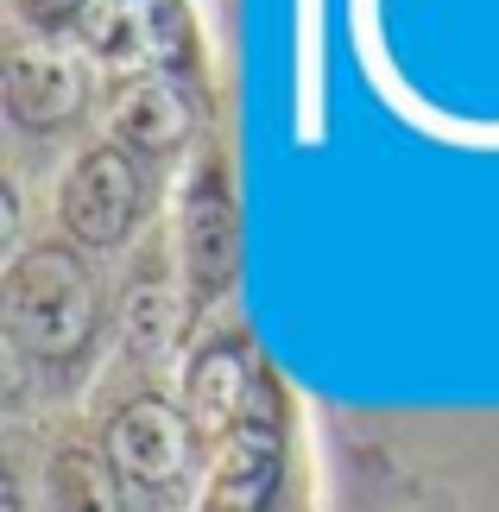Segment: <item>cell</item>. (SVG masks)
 <instances>
[{
    "instance_id": "6da1fadb",
    "label": "cell",
    "mask_w": 499,
    "mask_h": 512,
    "mask_svg": "<svg viewBox=\"0 0 499 512\" xmlns=\"http://www.w3.org/2000/svg\"><path fill=\"white\" fill-rule=\"evenodd\" d=\"M0 317H7L13 361L64 380L95 354L102 336V285L70 241H32L7 260L0 279Z\"/></svg>"
},
{
    "instance_id": "5b68a950",
    "label": "cell",
    "mask_w": 499,
    "mask_h": 512,
    "mask_svg": "<svg viewBox=\"0 0 499 512\" xmlns=\"http://www.w3.org/2000/svg\"><path fill=\"white\" fill-rule=\"evenodd\" d=\"M102 114H108V146H121L133 165H171L196 140V108L184 83L165 70H114Z\"/></svg>"
},
{
    "instance_id": "3957f363",
    "label": "cell",
    "mask_w": 499,
    "mask_h": 512,
    "mask_svg": "<svg viewBox=\"0 0 499 512\" xmlns=\"http://www.w3.org/2000/svg\"><path fill=\"white\" fill-rule=\"evenodd\" d=\"M177 285H184L190 310H209L234 291L241 272V209L228 190V165L203 152L190 165L184 190H177Z\"/></svg>"
},
{
    "instance_id": "52a82bcc",
    "label": "cell",
    "mask_w": 499,
    "mask_h": 512,
    "mask_svg": "<svg viewBox=\"0 0 499 512\" xmlns=\"http://www.w3.org/2000/svg\"><path fill=\"white\" fill-rule=\"evenodd\" d=\"M259 392H266V373H259L253 348L241 336H222V342H203L184 361V392H177V405H184L196 443L222 449L234 430L247 424V411L259 405Z\"/></svg>"
},
{
    "instance_id": "7c38bea8",
    "label": "cell",
    "mask_w": 499,
    "mask_h": 512,
    "mask_svg": "<svg viewBox=\"0 0 499 512\" xmlns=\"http://www.w3.org/2000/svg\"><path fill=\"white\" fill-rule=\"evenodd\" d=\"M7 512H26V494H19V475L7 481Z\"/></svg>"
},
{
    "instance_id": "30bf717a",
    "label": "cell",
    "mask_w": 499,
    "mask_h": 512,
    "mask_svg": "<svg viewBox=\"0 0 499 512\" xmlns=\"http://www.w3.org/2000/svg\"><path fill=\"white\" fill-rule=\"evenodd\" d=\"M45 512H127V494L102 449L64 443L45 462Z\"/></svg>"
},
{
    "instance_id": "277c9868",
    "label": "cell",
    "mask_w": 499,
    "mask_h": 512,
    "mask_svg": "<svg viewBox=\"0 0 499 512\" xmlns=\"http://www.w3.org/2000/svg\"><path fill=\"white\" fill-rule=\"evenodd\" d=\"M139 215H146V165H133L121 146H83L64 165V184H57V222H64V241L83 253H121L139 234Z\"/></svg>"
},
{
    "instance_id": "8fae6325",
    "label": "cell",
    "mask_w": 499,
    "mask_h": 512,
    "mask_svg": "<svg viewBox=\"0 0 499 512\" xmlns=\"http://www.w3.org/2000/svg\"><path fill=\"white\" fill-rule=\"evenodd\" d=\"M13 19L26 26V38H38V45H51L57 32H83V19L95 0H7Z\"/></svg>"
},
{
    "instance_id": "8992f818",
    "label": "cell",
    "mask_w": 499,
    "mask_h": 512,
    "mask_svg": "<svg viewBox=\"0 0 499 512\" xmlns=\"http://www.w3.org/2000/svg\"><path fill=\"white\" fill-rule=\"evenodd\" d=\"M285 487V424H278L272 386L259 392L247 424L215 449L209 481H203V512H266Z\"/></svg>"
},
{
    "instance_id": "9c48e42d",
    "label": "cell",
    "mask_w": 499,
    "mask_h": 512,
    "mask_svg": "<svg viewBox=\"0 0 499 512\" xmlns=\"http://www.w3.org/2000/svg\"><path fill=\"white\" fill-rule=\"evenodd\" d=\"M171 266L177 260H146L133 266V279L121 291V336H127V354L133 361H158L177 336V285H171Z\"/></svg>"
},
{
    "instance_id": "ba28073f",
    "label": "cell",
    "mask_w": 499,
    "mask_h": 512,
    "mask_svg": "<svg viewBox=\"0 0 499 512\" xmlns=\"http://www.w3.org/2000/svg\"><path fill=\"white\" fill-rule=\"evenodd\" d=\"M0 102H7V121L19 133H64V127H76L89 114V76L57 45L19 38V45L7 51Z\"/></svg>"
},
{
    "instance_id": "7a4b0ae2",
    "label": "cell",
    "mask_w": 499,
    "mask_h": 512,
    "mask_svg": "<svg viewBox=\"0 0 499 512\" xmlns=\"http://www.w3.org/2000/svg\"><path fill=\"white\" fill-rule=\"evenodd\" d=\"M102 456L114 468V481H121L127 506H139V512H177V506L190 500V481H196V430L184 418V405L152 399V392L127 399L108 418Z\"/></svg>"
}]
</instances>
